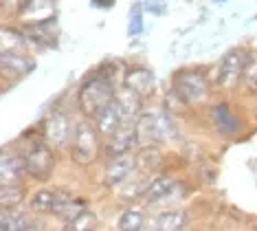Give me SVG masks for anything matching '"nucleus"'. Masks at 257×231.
Masks as SVG:
<instances>
[{
  "label": "nucleus",
  "instance_id": "nucleus-1",
  "mask_svg": "<svg viewBox=\"0 0 257 231\" xmlns=\"http://www.w3.org/2000/svg\"><path fill=\"white\" fill-rule=\"evenodd\" d=\"M116 97L108 77H90L79 88V108L86 117H97V112Z\"/></svg>",
  "mask_w": 257,
  "mask_h": 231
},
{
  "label": "nucleus",
  "instance_id": "nucleus-2",
  "mask_svg": "<svg viewBox=\"0 0 257 231\" xmlns=\"http://www.w3.org/2000/svg\"><path fill=\"white\" fill-rule=\"evenodd\" d=\"M169 137H174V121L165 112H143L137 119V143L152 147Z\"/></svg>",
  "mask_w": 257,
  "mask_h": 231
},
{
  "label": "nucleus",
  "instance_id": "nucleus-3",
  "mask_svg": "<svg viewBox=\"0 0 257 231\" xmlns=\"http://www.w3.org/2000/svg\"><path fill=\"white\" fill-rule=\"evenodd\" d=\"M22 159H25V168L27 174H31L38 181H46L53 172L55 157L51 152V145L44 141H33L22 150Z\"/></svg>",
  "mask_w": 257,
  "mask_h": 231
},
{
  "label": "nucleus",
  "instance_id": "nucleus-4",
  "mask_svg": "<svg viewBox=\"0 0 257 231\" xmlns=\"http://www.w3.org/2000/svg\"><path fill=\"white\" fill-rule=\"evenodd\" d=\"M97 126L88 121H81L75 126L73 134V161L77 165H90L99 154V143H97Z\"/></svg>",
  "mask_w": 257,
  "mask_h": 231
},
{
  "label": "nucleus",
  "instance_id": "nucleus-5",
  "mask_svg": "<svg viewBox=\"0 0 257 231\" xmlns=\"http://www.w3.org/2000/svg\"><path fill=\"white\" fill-rule=\"evenodd\" d=\"M244 68H246V55H244V51L231 49L220 60L218 73H215V84L220 88L237 86V82L244 77Z\"/></svg>",
  "mask_w": 257,
  "mask_h": 231
},
{
  "label": "nucleus",
  "instance_id": "nucleus-6",
  "mask_svg": "<svg viewBox=\"0 0 257 231\" xmlns=\"http://www.w3.org/2000/svg\"><path fill=\"white\" fill-rule=\"evenodd\" d=\"M174 93L183 104H200L207 99V82L198 73H183L174 82Z\"/></svg>",
  "mask_w": 257,
  "mask_h": 231
},
{
  "label": "nucleus",
  "instance_id": "nucleus-7",
  "mask_svg": "<svg viewBox=\"0 0 257 231\" xmlns=\"http://www.w3.org/2000/svg\"><path fill=\"white\" fill-rule=\"evenodd\" d=\"M73 134L75 130L71 128V119L64 112H53L44 123V139L51 147H66Z\"/></svg>",
  "mask_w": 257,
  "mask_h": 231
},
{
  "label": "nucleus",
  "instance_id": "nucleus-8",
  "mask_svg": "<svg viewBox=\"0 0 257 231\" xmlns=\"http://www.w3.org/2000/svg\"><path fill=\"white\" fill-rule=\"evenodd\" d=\"M137 143V121H123L119 128L110 134V141L106 145V154L108 157H121L127 154Z\"/></svg>",
  "mask_w": 257,
  "mask_h": 231
},
{
  "label": "nucleus",
  "instance_id": "nucleus-9",
  "mask_svg": "<svg viewBox=\"0 0 257 231\" xmlns=\"http://www.w3.org/2000/svg\"><path fill=\"white\" fill-rule=\"evenodd\" d=\"M125 119H123V110H121V104L116 102V97L110 102L106 108H101L95 117V126H97V132L99 134H112L116 128L121 126Z\"/></svg>",
  "mask_w": 257,
  "mask_h": 231
},
{
  "label": "nucleus",
  "instance_id": "nucleus-10",
  "mask_svg": "<svg viewBox=\"0 0 257 231\" xmlns=\"http://www.w3.org/2000/svg\"><path fill=\"white\" fill-rule=\"evenodd\" d=\"M20 18L25 22H44L53 20L55 16V0H25L20 5Z\"/></svg>",
  "mask_w": 257,
  "mask_h": 231
},
{
  "label": "nucleus",
  "instance_id": "nucleus-11",
  "mask_svg": "<svg viewBox=\"0 0 257 231\" xmlns=\"http://www.w3.org/2000/svg\"><path fill=\"white\" fill-rule=\"evenodd\" d=\"M25 172L27 168H25L22 154H14L9 150L3 152V159H0V185H5V183H20Z\"/></svg>",
  "mask_w": 257,
  "mask_h": 231
},
{
  "label": "nucleus",
  "instance_id": "nucleus-12",
  "mask_svg": "<svg viewBox=\"0 0 257 231\" xmlns=\"http://www.w3.org/2000/svg\"><path fill=\"white\" fill-rule=\"evenodd\" d=\"M134 163H137V159L130 157V154H121V157H114L112 163H110L108 170H106V185H108V187L123 185V183L127 181V176L132 174Z\"/></svg>",
  "mask_w": 257,
  "mask_h": 231
},
{
  "label": "nucleus",
  "instance_id": "nucleus-13",
  "mask_svg": "<svg viewBox=\"0 0 257 231\" xmlns=\"http://www.w3.org/2000/svg\"><path fill=\"white\" fill-rule=\"evenodd\" d=\"M125 88H130L139 97H150L156 88V77L148 68H132L125 75Z\"/></svg>",
  "mask_w": 257,
  "mask_h": 231
},
{
  "label": "nucleus",
  "instance_id": "nucleus-14",
  "mask_svg": "<svg viewBox=\"0 0 257 231\" xmlns=\"http://www.w3.org/2000/svg\"><path fill=\"white\" fill-rule=\"evenodd\" d=\"M3 75L5 77H22L33 68V60L22 55L20 51H3Z\"/></svg>",
  "mask_w": 257,
  "mask_h": 231
},
{
  "label": "nucleus",
  "instance_id": "nucleus-15",
  "mask_svg": "<svg viewBox=\"0 0 257 231\" xmlns=\"http://www.w3.org/2000/svg\"><path fill=\"white\" fill-rule=\"evenodd\" d=\"M25 35L33 42L40 44H53L57 38V27L55 20H44V22H27Z\"/></svg>",
  "mask_w": 257,
  "mask_h": 231
},
{
  "label": "nucleus",
  "instance_id": "nucleus-16",
  "mask_svg": "<svg viewBox=\"0 0 257 231\" xmlns=\"http://www.w3.org/2000/svg\"><path fill=\"white\" fill-rule=\"evenodd\" d=\"M176 189V181L167 179V176H161V179H154L152 183H148L145 187V203L154 205V203H163L165 198H169Z\"/></svg>",
  "mask_w": 257,
  "mask_h": 231
},
{
  "label": "nucleus",
  "instance_id": "nucleus-17",
  "mask_svg": "<svg viewBox=\"0 0 257 231\" xmlns=\"http://www.w3.org/2000/svg\"><path fill=\"white\" fill-rule=\"evenodd\" d=\"M84 209H86V200L73 198V196H68V194H60V196H57L53 214L57 218H62L64 222H71L73 218H77Z\"/></svg>",
  "mask_w": 257,
  "mask_h": 231
},
{
  "label": "nucleus",
  "instance_id": "nucleus-18",
  "mask_svg": "<svg viewBox=\"0 0 257 231\" xmlns=\"http://www.w3.org/2000/svg\"><path fill=\"white\" fill-rule=\"evenodd\" d=\"M0 229L3 231H27V229H36L25 214L16 211L14 207H3V214H0Z\"/></svg>",
  "mask_w": 257,
  "mask_h": 231
},
{
  "label": "nucleus",
  "instance_id": "nucleus-19",
  "mask_svg": "<svg viewBox=\"0 0 257 231\" xmlns=\"http://www.w3.org/2000/svg\"><path fill=\"white\" fill-rule=\"evenodd\" d=\"M185 224H187V214L183 209H169V211H163L156 218L154 227L163 231H176V229H183Z\"/></svg>",
  "mask_w": 257,
  "mask_h": 231
},
{
  "label": "nucleus",
  "instance_id": "nucleus-20",
  "mask_svg": "<svg viewBox=\"0 0 257 231\" xmlns=\"http://www.w3.org/2000/svg\"><path fill=\"white\" fill-rule=\"evenodd\" d=\"M139 95L132 93L130 88H125V91H121L116 95V102L121 104V110H123V119L125 121H137V115H139V108H141V104H139Z\"/></svg>",
  "mask_w": 257,
  "mask_h": 231
},
{
  "label": "nucleus",
  "instance_id": "nucleus-21",
  "mask_svg": "<svg viewBox=\"0 0 257 231\" xmlns=\"http://www.w3.org/2000/svg\"><path fill=\"white\" fill-rule=\"evenodd\" d=\"M57 196H60V192H53V189H40V192H36L31 196V207L36 211H40V214H53Z\"/></svg>",
  "mask_w": 257,
  "mask_h": 231
},
{
  "label": "nucleus",
  "instance_id": "nucleus-22",
  "mask_svg": "<svg viewBox=\"0 0 257 231\" xmlns=\"http://www.w3.org/2000/svg\"><path fill=\"white\" fill-rule=\"evenodd\" d=\"M22 198H25V189L18 183H5V185H0V203H3V207H16Z\"/></svg>",
  "mask_w": 257,
  "mask_h": 231
},
{
  "label": "nucleus",
  "instance_id": "nucleus-23",
  "mask_svg": "<svg viewBox=\"0 0 257 231\" xmlns=\"http://www.w3.org/2000/svg\"><path fill=\"white\" fill-rule=\"evenodd\" d=\"M143 214L139 209H125L119 218V229L121 231H137V229H143Z\"/></svg>",
  "mask_w": 257,
  "mask_h": 231
},
{
  "label": "nucleus",
  "instance_id": "nucleus-24",
  "mask_svg": "<svg viewBox=\"0 0 257 231\" xmlns=\"http://www.w3.org/2000/svg\"><path fill=\"white\" fill-rule=\"evenodd\" d=\"M213 119H215V123H218V128L222 130V132H235L237 130V121L229 115V108H226V106H215Z\"/></svg>",
  "mask_w": 257,
  "mask_h": 231
},
{
  "label": "nucleus",
  "instance_id": "nucleus-25",
  "mask_svg": "<svg viewBox=\"0 0 257 231\" xmlns=\"http://www.w3.org/2000/svg\"><path fill=\"white\" fill-rule=\"evenodd\" d=\"M66 227L68 229H75V231H84V229H95L97 227V218L92 211L88 209H84L77 218H73L71 222H66Z\"/></svg>",
  "mask_w": 257,
  "mask_h": 231
},
{
  "label": "nucleus",
  "instance_id": "nucleus-26",
  "mask_svg": "<svg viewBox=\"0 0 257 231\" xmlns=\"http://www.w3.org/2000/svg\"><path fill=\"white\" fill-rule=\"evenodd\" d=\"M244 82L250 91H257V60H250L246 62V68H244Z\"/></svg>",
  "mask_w": 257,
  "mask_h": 231
},
{
  "label": "nucleus",
  "instance_id": "nucleus-27",
  "mask_svg": "<svg viewBox=\"0 0 257 231\" xmlns=\"http://www.w3.org/2000/svg\"><path fill=\"white\" fill-rule=\"evenodd\" d=\"M7 3H18V5H22V3H25V0H7Z\"/></svg>",
  "mask_w": 257,
  "mask_h": 231
}]
</instances>
